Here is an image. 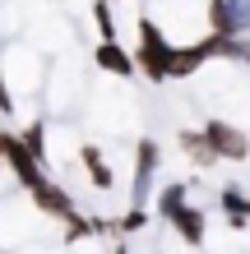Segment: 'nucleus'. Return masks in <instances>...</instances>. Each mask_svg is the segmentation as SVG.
Instances as JSON below:
<instances>
[{"instance_id":"nucleus-10","label":"nucleus","mask_w":250,"mask_h":254,"mask_svg":"<svg viewBox=\"0 0 250 254\" xmlns=\"http://www.w3.org/2000/svg\"><path fill=\"white\" fill-rule=\"evenodd\" d=\"M79 167L88 171L93 190H111L116 185V171H111V162H107V153H102L97 143H79Z\"/></svg>"},{"instance_id":"nucleus-1","label":"nucleus","mask_w":250,"mask_h":254,"mask_svg":"<svg viewBox=\"0 0 250 254\" xmlns=\"http://www.w3.org/2000/svg\"><path fill=\"white\" fill-rule=\"evenodd\" d=\"M130 51H135L139 79H149V83H171V56H176V42L167 37V28L158 23L149 9L139 14V28H135Z\"/></svg>"},{"instance_id":"nucleus-2","label":"nucleus","mask_w":250,"mask_h":254,"mask_svg":"<svg viewBox=\"0 0 250 254\" xmlns=\"http://www.w3.org/2000/svg\"><path fill=\"white\" fill-rule=\"evenodd\" d=\"M0 167H5V176L14 185H23V190H37L42 181H47V167L28 153V143L14 129H0Z\"/></svg>"},{"instance_id":"nucleus-3","label":"nucleus","mask_w":250,"mask_h":254,"mask_svg":"<svg viewBox=\"0 0 250 254\" xmlns=\"http://www.w3.org/2000/svg\"><path fill=\"white\" fill-rule=\"evenodd\" d=\"M75 88L83 93V61H75V56H61L51 69H47V88H42V102H47V111H70L75 107Z\"/></svg>"},{"instance_id":"nucleus-15","label":"nucleus","mask_w":250,"mask_h":254,"mask_svg":"<svg viewBox=\"0 0 250 254\" xmlns=\"http://www.w3.org/2000/svg\"><path fill=\"white\" fill-rule=\"evenodd\" d=\"M153 222V208H125L121 217H116V236H135V231H144Z\"/></svg>"},{"instance_id":"nucleus-8","label":"nucleus","mask_w":250,"mask_h":254,"mask_svg":"<svg viewBox=\"0 0 250 254\" xmlns=\"http://www.w3.org/2000/svg\"><path fill=\"white\" fill-rule=\"evenodd\" d=\"M28 203H33L42 217H61V222H70V217L79 213V208H75V194H70L61 181H51V176L37 190H28Z\"/></svg>"},{"instance_id":"nucleus-14","label":"nucleus","mask_w":250,"mask_h":254,"mask_svg":"<svg viewBox=\"0 0 250 254\" xmlns=\"http://www.w3.org/2000/svg\"><path fill=\"white\" fill-rule=\"evenodd\" d=\"M246 190L241 185H223V190H218V208H223V213H227V231H246L250 227V222H246Z\"/></svg>"},{"instance_id":"nucleus-16","label":"nucleus","mask_w":250,"mask_h":254,"mask_svg":"<svg viewBox=\"0 0 250 254\" xmlns=\"http://www.w3.org/2000/svg\"><path fill=\"white\" fill-rule=\"evenodd\" d=\"M246 222H250V203H246Z\"/></svg>"},{"instance_id":"nucleus-11","label":"nucleus","mask_w":250,"mask_h":254,"mask_svg":"<svg viewBox=\"0 0 250 254\" xmlns=\"http://www.w3.org/2000/svg\"><path fill=\"white\" fill-rule=\"evenodd\" d=\"M176 143H181L185 162H195L199 171L218 167V153H213V143H209V134H204V129H181V134H176Z\"/></svg>"},{"instance_id":"nucleus-5","label":"nucleus","mask_w":250,"mask_h":254,"mask_svg":"<svg viewBox=\"0 0 250 254\" xmlns=\"http://www.w3.org/2000/svg\"><path fill=\"white\" fill-rule=\"evenodd\" d=\"M199 129L209 134L218 162H246V157H250V134H246L237 121H232V116H204Z\"/></svg>"},{"instance_id":"nucleus-6","label":"nucleus","mask_w":250,"mask_h":254,"mask_svg":"<svg viewBox=\"0 0 250 254\" xmlns=\"http://www.w3.org/2000/svg\"><path fill=\"white\" fill-rule=\"evenodd\" d=\"M204 19L218 37H250V0H204Z\"/></svg>"},{"instance_id":"nucleus-7","label":"nucleus","mask_w":250,"mask_h":254,"mask_svg":"<svg viewBox=\"0 0 250 254\" xmlns=\"http://www.w3.org/2000/svg\"><path fill=\"white\" fill-rule=\"evenodd\" d=\"M93 69H102V74L116 79V83L139 79V65H135L130 42H93Z\"/></svg>"},{"instance_id":"nucleus-9","label":"nucleus","mask_w":250,"mask_h":254,"mask_svg":"<svg viewBox=\"0 0 250 254\" xmlns=\"http://www.w3.org/2000/svg\"><path fill=\"white\" fill-rule=\"evenodd\" d=\"M167 227H171L176 236H181V241H185L190 250H199L204 241H209V213H204L199 203H185L181 213H176V217L167 222Z\"/></svg>"},{"instance_id":"nucleus-12","label":"nucleus","mask_w":250,"mask_h":254,"mask_svg":"<svg viewBox=\"0 0 250 254\" xmlns=\"http://www.w3.org/2000/svg\"><path fill=\"white\" fill-rule=\"evenodd\" d=\"M33 47L42 51H70V42H75V23L70 19H42V28H33Z\"/></svg>"},{"instance_id":"nucleus-4","label":"nucleus","mask_w":250,"mask_h":254,"mask_svg":"<svg viewBox=\"0 0 250 254\" xmlns=\"http://www.w3.org/2000/svg\"><path fill=\"white\" fill-rule=\"evenodd\" d=\"M163 167V148L153 134L135 139V181H130V208H153V176Z\"/></svg>"},{"instance_id":"nucleus-13","label":"nucleus","mask_w":250,"mask_h":254,"mask_svg":"<svg viewBox=\"0 0 250 254\" xmlns=\"http://www.w3.org/2000/svg\"><path fill=\"white\" fill-rule=\"evenodd\" d=\"M185 203H190V185L185 181H171V185H163V190L153 194V217L158 222H171Z\"/></svg>"}]
</instances>
